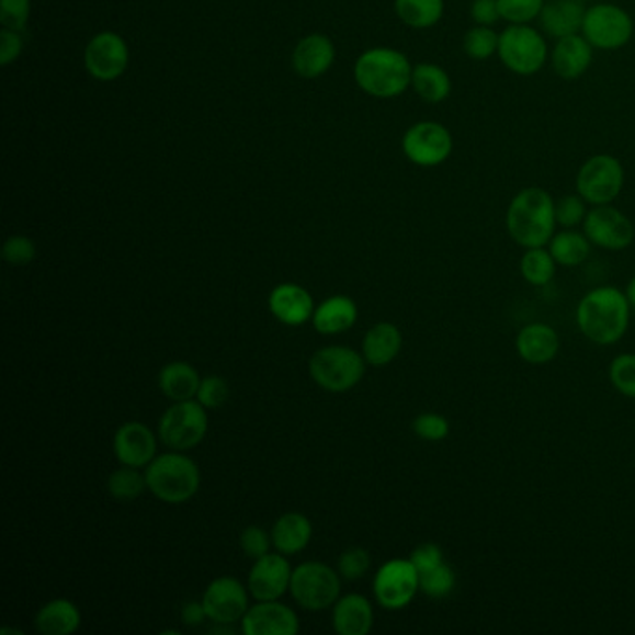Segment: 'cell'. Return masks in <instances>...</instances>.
I'll return each mask as SVG.
<instances>
[{"mask_svg": "<svg viewBox=\"0 0 635 635\" xmlns=\"http://www.w3.org/2000/svg\"><path fill=\"white\" fill-rule=\"evenodd\" d=\"M628 296L617 287L604 285L587 293L576 309V322L587 340L597 345H613L630 325Z\"/></svg>", "mask_w": 635, "mask_h": 635, "instance_id": "obj_1", "label": "cell"}, {"mask_svg": "<svg viewBox=\"0 0 635 635\" xmlns=\"http://www.w3.org/2000/svg\"><path fill=\"white\" fill-rule=\"evenodd\" d=\"M506 224L512 241L519 247H548L557 228L554 196L541 186L522 189L507 207Z\"/></svg>", "mask_w": 635, "mask_h": 635, "instance_id": "obj_2", "label": "cell"}, {"mask_svg": "<svg viewBox=\"0 0 635 635\" xmlns=\"http://www.w3.org/2000/svg\"><path fill=\"white\" fill-rule=\"evenodd\" d=\"M412 64L401 50L375 47L365 50L354 64V79L367 95L399 98L412 87Z\"/></svg>", "mask_w": 635, "mask_h": 635, "instance_id": "obj_3", "label": "cell"}, {"mask_svg": "<svg viewBox=\"0 0 635 635\" xmlns=\"http://www.w3.org/2000/svg\"><path fill=\"white\" fill-rule=\"evenodd\" d=\"M146 481L155 498L165 503H185L200 488V468L189 456L165 453L155 456L146 469Z\"/></svg>", "mask_w": 635, "mask_h": 635, "instance_id": "obj_4", "label": "cell"}, {"mask_svg": "<svg viewBox=\"0 0 635 635\" xmlns=\"http://www.w3.org/2000/svg\"><path fill=\"white\" fill-rule=\"evenodd\" d=\"M498 56L511 73L531 77L548 63V44L543 32L531 25H509L500 32Z\"/></svg>", "mask_w": 635, "mask_h": 635, "instance_id": "obj_5", "label": "cell"}, {"mask_svg": "<svg viewBox=\"0 0 635 635\" xmlns=\"http://www.w3.org/2000/svg\"><path fill=\"white\" fill-rule=\"evenodd\" d=\"M634 31V18L624 8L600 2L587 8L581 36L592 45V49L613 53L632 42Z\"/></svg>", "mask_w": 635, "mask_h": 635, "instance_id": "obj_6", "label": "cell"}, {"mask_svg": "<svg viewBox=\"0 0 635 635\" xmlns=\"http://www.w3.org/2000/svg\"><path fill=\"white\" fill-rule=\"evenodd\" d=\"M623 162L610 154H597L589 157L576 175V192L587 204L610 205L617 200L624 189Z\"/></svg>", "mask_w": 635, "mask_h": 635, "instance_id": "obj_7", "label": "cell"}, {"mask_svg": "<svg viewBox=\"0 0 635 635\" xmlns=\"http://www.w3.org/2000/svg\"><path fill=\"white\" fill-rule=\"evenodd\" d=\"M364 373V359L349 347H325L309 360V375L315 383L336 394L354 388Z\"/></svg>", "mask_w": 635, "mask_h": 635, "instance_id": "obj_8", "label": "cell"}, {"mask_svg": "<svg viewBox=\"0 0 635 635\" xmlns=\"http://www.w3.org/2000/svg\"><path fill=\"white\" fill-rule=\"evenodd\" d=\"M290 589L304 610H327L340 599L341 576L325 563H303L291 574Z\"/></svg>", "mask_w": 635, "mask_h": 635, "instance_id": "obj_9", "label": "cell"}, {"mask_svg": "<svg viewBox=\"0 0 635 635\" xmlns=\"http://www.w3.org/2000/svg\"><path fill=\"white\" fill-rule=\"evenodd\" d=\"M209 418L200 401H180L168 408L159 421V436L172 450L186 451L196 447L205 439Z\"/></svg>", "mask_w": 635, "mask_h": 635, "instance_id": "obj_10", "label": "cell"}, {"mask_svg": "<svg viewBox=\"0 0 635 635\" xmlns=\"http://www.w3.org/2000/svg\"><path fill=\"white\" fill-rule=\"evenodd\" d=\"M455 148L451 131L440 122H418L402 136V154L408 161L421 168L444 165Z\"/></svg>", "mask_w": 635, "mask_h": 635, "instance_id": "obj_11", "label": "cell"}, {"mask_svg": "<svg viewBox=\"0 0 635 635\" xmlns=\"http://www.w3.org/2000/svg\"><path fill=\"white\" fill-rule=\"evenodd\" d=\"M373 591L376 602L386 610H402L420 591V572L410 559H392L378 568Z\"/></svg>", "mask_w": 635, "mask_h": 635, "instance_id": "obj_12", "label": "cell"}, {"mask_svg": "<svg viewBox=\"0 0 635 635\" xmlns=\"http://www.w3.org/2000/svg\"><path fill=\"white\" fill-rule=\"evenodd\" d=\"M583 234L594 247L617 252L634 242V223L613 205H597L587 213Z\"/></svg>", "mask_w": 635, "mask_h": 635, "instance_id": "obj_13", "label": "cell"}, {"mask_svg": "<svg viewBox=\"0 0 635 635\" xmlns=\"http://www.w3.org/2000/svg\"><path fill=\"white\" fill-rule=\"evenodd\" d=\"M129 64V49L124 37L114 32H101L90 39L84 50V66L95 81L111 82L125 73Z\"/></svg>", "mask_w": 635, "mask_h": 635, "instance_id": "obj_14", "label": "cell"}, {"mask_svg": "<svg viewBox=\"0 0 635 635\" xmlns=\"http://www.w3.org/2000/svg\"><path fill=\"white\" fill-rule=\"evenodd\" d=\"M205 613L216 624H234L242 621L248 611L247 589L241 581L223 576L216 578L204 592Z\"/></svg>", "mask_w": 635, "mask_h": 635, "instance_id": "obj_15", "label": "cell"}, {"mask_svg": "<svg viewBox=\"0 0 635 635\" xmlns=\"http://www.w3.org/2000/svg\"><path fill=\"white\" fill-rule=\"evenodd\" d=\"M291 574L293 570L284 555L269 552L253 563L248 576V591L258 602L277 600L290 589Z\"/></svg>", "mask_w": 635, "mask_h": 635, "instance_id": "obj_16", "label": "cell"}, {"mask_svg": "<svg viewBox=\"0 0 635 635\" xmlns=\"http://www.w3.org/2000/svg\"><path fill=\"white\" fill-rule=\"evenodd\" d=\"M298 630L301 624L295 611L276 600H265L248 608L242 617V632L247 635H295Z\"/></svg>", "mask_w": 635, "mask_h": 635, "instance_id": "obj_17", "label": "cell"}, {"mask_svg": "<svg viewBox=\"0 0 635 635\" xmlns=\"http://www.w3.org/2000/svg\"><path fill=\"white\" fill-rule=\"evenodd\" d=\"M114 455L124 466L143 468L148 466L157 453V440L148 426L140 421H129L114 434Z\"/></svg>", "mask_w": 635, "mask_h": 635, "instance_id": "obj_18", "label": "cell"}, {"mask_svg": "<svg viewBox=\"0 0 635 635\" xmlns=\"http://www.w3.org/2000/svg\"><path fill=\"white\" fill-rule=\"evenodd\" d=\"M594 49L581 34L555 39L554 49L549 50V64L555 75L563 81H578L589 71Z\"/></svg>", "mask_w": 635, "mask_h": 635, "instance_id": "obj_19", "label": "cell"}, {"mask_svg": "<svg viewBox=\"0 0 635 635\" xmlns=\"http://www.w3.org/2000/svg\"><path fill=\"white\" fill-rule=\"evenodd\" d=\"M587 7L583 0H546L538 15V25L554 39L581 34Z\"/></svg>", "mask_w": 635, "mask_h": 635, "instance_id": "obj_20", "label": "cell"}, {"mask_svg": "<svg viewBox=\"0 0 635 635\" xmlns=\"http://www.w3.org/2000/svg\"><path fill=\"white\" fill-rule=\"evenodd\" d=\"M272 315L290 327H301L314 317V298L296 284L277 285L269 296Z\"/></svg>", "mask_w": 635, "mask_h": 635, "instance_id": "obj_21", "label": "cell"}, {"mask_svg": "<svg viewBox=\"0 0 635 635\" xmlns=\"http://www.w3.org/2000/svg\"><path fill=\"white\" fill-rule=\"evenodd\" d=\"M336 49L322 34H309L293 50V69L303 79H317L332 68Z\"/></svg>", "mask_w": 635, "mask_h": 635, "instance_id": "obj_22", "label": "cell"}, {"mask_svg": "<svg viewBox=\"0 0 635 635\" xmlns=\"http://www.w3.org/2000/svg\"><path fill=\"white\" fill-rule=\"evenodd\" d=\"M559 347V333L544 322H531L517 336V351L528 364H548L557 356Z\"/></svg>", "mask_w": 635, "mask_h": 635, "instance_id": "obj_23", "label": "cell"}, {"mask_svg": "<svg viewBox=\"0 0 635 635\" xmlns=\"http://www.w3.org/2000/svg\"><path fill=\"white\" fill-rule=\"evenodd\" d=\"M333 628L341 635H365L373 628V608L362 594H347L333 605Z\"/></svg>", "mask_w": 635, "mask_h": 635, "instance_id": "obj_24", "label": "cell"}, {"mask_svg": "<svg viewBox=\"0 0 635 635\" xmlns=\"http://www.w3.org/2000/svg\"><path fill=\"white\" fill-rule=\"evenodd\" d=\"M314 535V528L301 512H287L276 520L272 528V544L284 555H295L308 546Z\"/></svg>", "mask_w": 635, "mask_h": 635, "instance_id": "obj_25", "label": "cell"}, {"mask_svg": "<svg viewBox=\"0 0 635 635\" xmlns=\"http://www.w3.org/2000/svg\"><path fill=\"white\" fill-rule=\"evenodd\" d=\"M402 336L401 330L392 322H378L365 333L364 359L367 364L381 365L389 364L397 359L401 352Z\"/></svg>", "mask_w": 635, "mask_h": 635, "instance_id": "obj_26", "label": "cell"}, {"mask_svg": "<svg viewBox=\"0 0 635 635\" xmlns=\"http://www.w3.org/2000/svg\"><path fill=\"white\" fill-rule=\"evenodd\" d=\"M359 319V308L349 296H332L315 308L314 327L321 333L345 332Z\"/></svg>", "mask_w": 635, "mask_h": 635, "instance_id": "obj_27", "label": "cell"}, {"mask_svg": "<svg viewBox=\"0 0 635 635\" xmlns=\"http://www.w3.org/2000/svg\"><path fill=\"white\" fill-rule=\"evenodd\" d=\"M81 626V611L69 600H53L37 611L36 628L45 635H69Z\"/></svg>", "mask_w": 635, "mask_h": 635, "instance_id": "obj_28", "label": "cell"}, {"mask_svg": "<svg viewBox=\"0 0 635 635\" xmlns=\"http://www.w3.org/2000/svg\"><path fill=\"white\" fill-rule=\"evenodd\" d=\"M202 378L197 371L186 362H172L159 373V388L172 401H189L196 397Z\"/></svg>", "mask_w": 635, "mask_h": 635, "instance_id": "obj_29", "label": "cell"}, {"mask_svg": "<svg viewBox=\"0 0 635 635\" xmlns=\"http://www.w3.org/2000/svg\"><path fill=\"white\" fill-rule=\"evenodd\" d=\"M412 88L423 101L436 105L450 98L453 82L444 68H440L436 64L423 63L413 68Z\"/></svg>", "mask_w": 635, "mask_h": 635, "instance_id": "obj_30", "label": "cell"}, {"mask_svg": "<svg viewBox=\"0 0 635 635\" xmlns=\"http://www.w3.org/2000/svg\"><path fill=\"white\" fill-rule=\"evenodd\" d=\"M548 250L554 256L555 263L562 267H578L589 258L591 241L586 234L576 229H562L555 231L549 239Z\"/></svg>", "mask_w": 635, "mask_h": 635, "instance_id": "obj_31", "label": "cell"}, {"mask_svg": "<svg viewBox=\"0 0 635 635\" xmlns=\"http://www.w3.org/2000/svg\"><path fill=\"white\" fill-rule=\"evenodd\" d=\"M444 0H395V13L405 25L426 31L444 18Z\"/></svg>", "mask_w": 635, "mask_h": 635, "instance_id": "obj_32", "label": "cell"}, {"mask_svg": "<svg viewBox=\"0 0 635 635\" xmlns=\"http://www.w3.org/2000/svg\"><path fill=\"white\" fill-rule=\"evenodd\" d=\"M555 269L557 263L548 248H525L524 256L520 260V272L528 284L535 287L548 285L554 280Z\"/></svg>", "mask_w": 635, "mask_h": 635, "instance_id": "obj_33", "label": "cell"}, {"mask_svg": "<svg viewBox=\"0 0 635 635\" xmlns=\"http://www.w3.org/2000/svg\"><path fill=\"white\" fill-rule=\"evenodd\" d=\"M498 45L500 34L494 31L492 26H472L463 37L464 55L475 63H485L494 55H498Z\"/></svg>", "mask_w": 635, "mask_h": 635, "instance_id": "obj_34", "label": "cell"}, {"mask_svg": "<svg viewBox=\"0 0 635 635\" xmlns=\"http://www.w3.org/2000/svg\"><path fill=\"white\" fill-rule=\"evenodd\" d=\"M146 488H148L146 474H140L138 468H133V466L116 469L109 477V492L114 500L124 501V503L136 500Z\"/></svg>", "mask_w": 635, "mask_h": 635, "instance_id": "obj_35", "label": "cell"}, {"mask_svg": "<svg viewBox=\"0 0 635 635\" xmlns=\"http://www.w3.org/2000/svg\"><path fill=\"white\" fill-rule=\"evenodd\" d=\"M587 202L576 192V194H565L555 200V223L563 229H576L583 226L587 213Z\"/></svg>", "mask_w": 635, "mask_h": 635, "instance_id": "obj_36", "label": "cell"}, {"mask_svg": "<svg viewBox=\"0 0 635 635\" xmlns=\"http://www.w3.org/2000/svg\"><path fill=\"white\" fill-rule=\"evenodd\" d=\"M455 589V572L450 565H439L420 574V591L431 599H445Z\"/></svg>", "mask_w": 635, "mask_h": 635, "instance_id": "obj_37", "label": "cell"}, {"mask_svg": "<svg viewBox=\"0 0 635 635\" xmlns=\"http://www.w3.org/2000/svg\"><path fill=\"white\" fill-rule=\"evenodd\" d=\"M546 0H498L501 19L509 25H530L537 21Z\"/></svg>", "mask_w": 635, "mask_h": 635, "instance_id": "obj_38", "label": "cell"}, {"mask_svg": "<svg viewBox=\"0 0 635 635\" xmlns=\"http://www.w3.org/2000/svg\"><path fill=\"white\" fill-rule=\"evenodd\" d=\"M610 381L619 394L635 399V354H619L611 362Z\"/></svg>", "mask_w": 635, "mask_h": 635, "instance_id": "obj_39", "label": "cell"}, {"mask_svg": "<svg viewBox=\"0 0 635 635\" xmlns=\"http://www.w3.org/2000/svg\"><path fill=\"white\" fill-rule=\"evenodd\" d=\"M412 429L421 440H427V442H442L450 436V423L440 413H420L413 420Z\"/></svg>", "mask_w": 635, "mask_h": 635, "instance_id": "obj_40", "label": "cell"}, {"mask_svg": "<svg viewBox=\"0 0 635 635\" xmlns=\"http://www.w3.org/2000/svg\"><path fill=\"white\" fill-rule=\"evenodd\" d=\"M371 567V557L364 548H349L340 555L338 572L347 581L364 578Z\"/></svg>", "mask_w": 635, "mask_h": 635, "instance_id": "obj_41", "label": "cell"}, {"mask_svg": "<svg viewBox=\"0 0 635 635\" xmlns=\"http://www.w3.org/2000/svg\"><path fill=\"white\" fill-rule=\"evenodd\" d=\"M31 13V0H0V23L10 31H26Z\"/></svg>", "mask_w": 635, "mask_h": 635, "instance_id": "obj_42", "label": "cell"}, {"mask_svg": "<svg viewBox=\"0 0 635 635\" xmlns=\"http://www.w3.org/2000/svg\"><path fill=\"white\" fill-rule=\"evenodd\" d=\"M2 258L10 265H29L36 258V245L25 235H13L2 247Z\"/></svg>", "mask_w": 635, "mask_h": 635, "instance_id": "obj_43", "label": "cell"}, {"mask_svg": "<svg viewBox=\"0 0 635 635\" xmlns=\"http://www.w3.org/2000/svg\"><path fill=\"white\" fill-rule=\"evenodd\" d=\"M197 401L202 402L205 408L223 407L228 401L229 386L223 376H207L200 384L197 389Z\"/></svg>", "mask_w": 635, "mask_h": 635, "instance_id": "obj_44", "label": "cell"}, {"mask_svg": "<svg viewBox=\"0 0 635 635\" xmlns=\"http://www.w3.org/2000/svg\"><path fill=\"white\" fill-rule=\"evenodd\" d=\"M272 537L267 535V531L260 525H250L247 530L242 531L241 535V548L247 557L250 559H260L263 555L269 554V548H271Z\"/></svg>", "mask_w": 635, "mask_h": 635, "instance_id": "obj_45", "label": "cell"}, {"mask_svg": "<svg viewBox=\"0 0 635 635\" xmlns=\"http://www.w3.org/2000/svg\"><path fill=\"white\" fill-rule=\"evenodd\" d=\"M410 562H412L418 572H427V570L439 567V565L444 563V554H442V549L436 544H420L410 555Z\"/></svg>", "mask_w": 635, "mask_h": 635, "instance_id": "obj_46", "label": "cell"}, {"mask_svg": "<svg viewBox=\"0 0 635 635\" xmlns=\"http://www.w3.org/2000/svg\"><path fill=\"white\" fill-rule=\"evenodd\" d=\"M469 18L475 25L494 26L501 19L498 0H472Z\"/></svg>", "mask_w": 635, "mask_h": 635, "instance_id": "obj_47", "label": "cell"}, {"mask_svg": "<svg viewBox=\"0 0 635 635\" xmlns=\"http://www.w3.org/2000/svg\"><path fill=\"white\" fill-rule=\"evenodd\" d=\"M23 50V37L21 32L4 29L0 32V64L8 66L12 64Z\"/></svg>", "mask_w": 635, "mask_h": 635, "instance_id": "obj_48", "label": "cell"}, {"mask_svg": "<svg viewBox=\"0 0 635 635\" xmlns=\"http://www.w3.org/2000/svg\"><path fill=\"white\" fill-rule=\"evenodd\" d=\"M181 619H183V623L186 626H197V624L204 623L205 619H207L204 602H189V604L183 605Z\"/></svg>", "mask_w": 635, "mask_h": 635, "instance_id": "obj_49", "label": "cell"}, {"mask_svg": "<svg viewBox=\"0 0 635 635\" xmlns=\"http://www.w3.org/2000/svg\"><path fill=\"white\" fill-rule=\"evenodd\" d=\"M626 296H628L630 304L635 308V276L630 280L628 287H626Z\"/></svg>", "mask_w": 635, "mask_h": 635, "instance_id": "obj_50", "label": "cell"}, {"mask_svg": "<svg viewBox=\"0 0 635 635\" xmlns=\"http://www.w3.org/2000/svg\"><path fill=\"white\" fill-rule=\"evenodd\" d=\"M583 2H587V0H583Z\"/></svg>", "mask_w": 635, "mask_h": 635, "instance_id": "obj_51", "label": "cell"}]
</instances>
